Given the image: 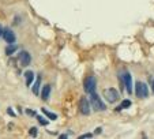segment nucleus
<instances>
[{
  "label": "nucleus",
  "instance_id": "17",
  "mask_svg": "<svg viewBox=\"0 0 154 139\" xmlns=\"http://www.w3.org/2000/svg\"><path fill=\"white\" fill-rule=\"evenodd\" d=\"M26 113H27V115H30V116H34V115H35L34 110H30V109H27V110H26Z\"/></svg>",
  "mask_w": 154,
  "mask_h": 139
},
{
  "label": "nucleus",
  "instance_id": "4",
  "mask_svg": "<svg viewBox=\"0 0 154 139\" xmlns=\"http://www.w3.org/2000/svg\"><path fill=\"white\" fill-rule=\"evenodd\" d=\"M135 93L139 98H146L149 96V87L146 83L143 82H137V86H135Z\"/></svg>",
  "mask_w": 154,
  "mask_h": 139
},
{
  "label": "nucleus",
  "instance_id": "14",
  "mask_svg": "<svg viewBox=\"0 0 154 139\" xmlns=\"http://www.w3.org/2000/svg\"><path fill=\"white\" fill-rule=\"evenodd\" d=\"M42 112L45 113V115H47L48 117H49V119H52V120H56V119H57V116H56L55 113L49 112V110H48V109H45V108H42Z\"/></svg>",
  "mask_w": 154,
  "mask_h": 139
},
{
  "label": "nucleus",
  "instance_id": "18",
  "mask_svg": "<svg viewBox=\"0 0 154 139\" xmlns=\"http://www.w3.org/2000/svg\"><path fill=\"white\" fill-rule=\"evenodd\" d=\"M91 136H93L91 134H85V135H82L81 138H91Z\"/></svg>",
  "mask_w": 154,
  "mask_h": 139
},
{
  "label": "nucleus",
  "instance_id": "1",
  "mask_svg": "<svg viewBox=\"0 0 154 139\" xmlns=\"http://www.w3.org/2000/svg\"><path fill=\"white\" fill-rule=\"evenodd\" d=\"M96 85H97V81L96 78H94L93 75H89L85 78L83 81V89L86 93H89V94H91V93L96 91Z\"/></svg>",
  "mask_w": 154,
  "mask_h": 139
},
{
  "label": "nucleus",
  "instance_id": "3",
  "mask_svg": "<svg viewBox=\"0 0 154 139\" xmlns=\"http://www.w3.org/2000/svg\"><path fill=\"white\" fill-rule=\"evenodd\" d=\"M90 102H91V107L94 108L96 110H105V104L101 101V98L98 97V94L96 93H91L90 94Z\"/></svg>",
  "mask_w": 154,
  "mask_h": 139
},
{
  "label": "nucleus",
  "instance_id": "7",
  "mask_svg": "<svg viewBox=\"0 0 154 139\" xmlns=\"http://www.w3.org/2000/svg\"><path fill=\"white\" fill-rule=\"evenodd\" d=\"M19 60H20V64H22V66L27 67L30 64V61H32L30 53L26 52V51H22V52H19Z\"/></svg>",
  "mask_w": 154,
  "mask_h": 139
},
{
  "label": "nucleus",
  "instance_id": "20",
  "mask_svg": "<svg viewBox=\"0 0 154 139\" xmlns=\"http://www.w3.org/2000/svg\"><path fill=\"white\" fill-rule=\"evenodd\" d=\"M7 112H8V113H10V115H11V116H14V112H12V110L10 109V108H8V109H7Z\"/></svg>",
  "mask_w": 154,
  "mask_h": 139
},
{
  "label": "nucleus",
  "instance_id": "10",
  "mask_svg": "<svg viewBox=\"0 0 154 139\" xmlns=\"http://www.w3.org/2000/svg\"><path fill=\"white\" fill-rule=\"evenodd\" d=\"M25 78H26V85L30 86L32 82H33V79H34V74H33L32 71H26V73H25Z\"/></svg>",
  "mask_w": 154,
  "mask_h": 139
},
{
  "label": "nucleus",
  "instance_id": "8",
  "mask_svg": "<svg viewBox=\"0 0 154 139\" xmlns=\"http://www.w3.org/2000/svg\"><path fill=\"white\" fill-rule=\"evenodd\" d=\"M123 81H124V86H125V89H127L128 94H131V93H132V78H131L130 74L128 73L123 74Z\"/></svg>",
  "mask_w": 154,
  "mask_h": 139
},
{
  "label": "nucleus",
  "instance_id": "11",
  "mask_svg": "<svg viewBox=\"0 0 154 139\" xmlns=\"http://www.w3.org/2000/svg\"><path fill=\"white\" fill-rule=\"evenodd\" d=\"M17 49H18L17 45H14V44H8V46L6 48V53L7 55H12L14 52H17Z\"/></svg>",
  "mask_w": 154,
  "mask_h": 139
},
{
  "label": "nucleus",
  "instance_id": "15",
  "mask_svg": "<svg viewBox=\"0 0 154 139\" xmlns=\"http://www.w3.org/2000/svg\"><path fill=\"white\" fill-rule=\"evenodd\" d=\"M37 119H38V123H40L41 125H48V122H47V120H44V117H41V116H38Z\"/></svg>",
  "mask_w": 154,
  "mask_h": 139
},
{
  "label": "nucleus",
  "instance_id": "9",
  "mask_svg": "<svg viewBox=\"0 0 154 139\" xmlns=\"http://www.w3.org/2000/svg\"><path fill=\"white\" fill-rule=\"evenodd\" d=\"M49 94H51V86L49 85H45L42 87V91H41V97H42V100H48Z\"/></svg>",
  "mask_w": 154,
  "mask_h": 139
},
{
  "label": "nucleus",
  "instance_id": "5",
  "mask_svg": "<svg viewBox=\"0 0 154 139\" xmlns=\"http://www.w3.org/2000/svg\"><path fill=\"white\" fill-rule=\"evenodd\" d=\"M79 110H81L83 115H89V113H90V104H89V101H87L85 97H82V98L79 100Z\"/></svg>",
  "mask_w": 154,
  "mask_h": 139
},
{
  "label": "nucleus",
  "instance_id": "13",
  "mask_svg": "<svg viewBox=\"0 0 154 139\" xmlns=\"http://www.w3.org/2000/svg\"><path fill=\"white\" fill-rule=\"evenodd\" d=\"M40 83H41V75L37 78L34 86H33V93H34V94H38V90H40Z\"/></svg>",
  "mask_w": 154,
  "mask_h": 139
},
{
  "label": "nucleus",
  "instance_id": "19",
  "mask_svg": "<svg viewBox=\"0 0 154 139\" xmlns=\"http://www.w3.org/2000/svg\"><path fill=\"white\" fill-rule=\"evenodd\" d=\"M3 32H4V29L0 26V37H3Z\"/></svg>",
  "mask_w": 154,
  "mask_h": 139
},
{
  "label": "nucleus",
  "instance_id": "16",
  "mask_svg": "<svg viewBox=\"0 0 154 139\" xmlns=\"http://www.w3.org/2000/svg\"><path fill=\"white\" fill-rule=\"evenodd\" d=\"M29 134H30V135H32V136H35V135H37V128H35V127H33V128H30V131H29Z\"/></svg>",
  "mask_w": 154,
  "mask_h": 139
},
{
  "label": "nucleus",
  "instance_id": "6",
  "mask_svg": "<svg viewBox=\"0 0 154 139\" xmlns=\"http://www.w3.org/2000/svg\"><path fill=\"white\" fill-rule=\"evenodd\" d=\"M3 38L4 41H6L7 44H14L15 40H17V37H15V33L12 32L11 29H6L3 32Z\"/></svg>",
  "mask_w": 154,
  "mask_h": 139
},
{
  "label": "nucleus",
  "instance_id": "12",
  "mask_svg": "<svg viewBox=\"0 0 154 139\" xmlns=\"http://www.w3.org/2000/svg\"><path fill=\"white\" fill-rule=\"evenodd\" d=\"M128 107H131V101H130V100H124V101H123L122 104H120L119 107L116 108V110H122V109H125V108H128Z\"/></svg>",
  "mask_w": 154,
  "mask_h": 139
},
{
  "label": "nucleus",
  "instance_id": "21",
  "mask_svg": "<svg viewBox=\"0 0 154 139\" xmlns=\"http://www.w3.org/2000/svg\"><path fill=\"white\" fill-rule=\"evenodd\" d=\"M151 89H153V91H154V79H153V83H151Z\"/></svg>",
  "mask_w": 154,
  "mask_h": 139
},
{
  "label": "nucleus",
  "instance_id": "2",
  "mask_svg": "<svg viewBox=\"0 0 154 139\" xmlns=\"http://www.w3.org/2000/svg\"><path fill=\"white\" fill-rule=\"evenodd\" d=\"M104 97L106 98L108 102L113 104V102H116L117 100H119V91H117L116 89H113V87L105 89V90H104Z\"/></svg>",
  "mask_w": 154,
  "mask_h": 139
}]
</instances>
